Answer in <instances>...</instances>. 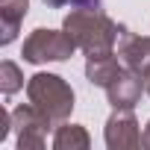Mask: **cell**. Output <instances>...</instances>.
<instances>
[{
	"label": "cell",
	"mask_w": 150,
	"mask_h": 150,
	"mask_svg": "<svg viewBox=\"0 0 150 150\" xmlns=\"http://www.w3.org/2000/svg\"><path fill=\"white\" fill-rule=\"evenodd\" d=\"M74 44L80 50H86L88 56H100V53H112V44L121 38V30L115 21H109L100 9H74L68 18H65V27H62Z\"/></svg>",
	"instance_id": "obj_1"
},
{
	"label": "cell",
	"mask_w": 150,
	"mask_h": 150,
	"mask_svg": "<svg viewBox=\"0 0 150 150\" xmlns=\"http://www.w3.org/2000/svg\"><path fill=\"white\" fill-rule=\"evenodd\" d=\"M27 94H30V103L50 124H62L74 109V91L56 74H35L27 83Z\"/></svg>",
	"instance_id": "obj_2"
},
{
	"label": "cell",
	"mask_w": 150,
	"mask_h": 150,
	"mask_svg": "<svg viewBox=\"0 0 150 150\" xmlns=\"http://www.w3.org/2000/svg\"><path fill=\"white\" fill-rule=\"evenodd\" d=\"M74 50H77V44H74V38L62 30H35L27 41H24V59L38 65V62H62L68 59Z\"/></svg>",
	"instance_id": "obj_3"
},
{
	"label": "cell",
	"mask_w": 150,
	"mask_h": 150,
	"mask_svg": "<svg viewBox=\"0 0 150 150\" xmlns=\"http://www.w3.org/2000/svg\"><path fill=\"white\" fill-rule=\"evenodd\" d=\"M12 127L18 129V147L24 150V147H44V135L53 124L33 103H27L12 112Z\"/></svg>",
	"instance_id": "obj_4"
},
{
	"label": "cell",
	"mask_w": 150,
	"mask_h": 150,
	"mask_svg": "<svg viewBox=\"0 0 150 150\" xmlns=\"http://www.w3.org/2000/svg\"><path fill=\"white\" fill-rule=\"evenodd\" d=\"M106 144L112 150H124V147H138L141 144V132L138 124L132 118V109H118L109 124H106Z\"/></svg>",
	"instance_id": "obj_5"
},
{
	"label": "cell",
	"mask_w": 150,
	"mask_h": 150,
	"mask_svg": "<svg viewBox=\"0 0 150 150\" xmlns=\"http://www.w3.org/2000/svg\"><path fill=\"white\" fill-rule=\"evenodd\" d=\"M121 62L141 74V77L147 80V74H150V38H141V35H132L127 30H121Z\"/></svg>",
	"instance_id": "obj_6"
},
{
	"label": "cell",
	"mask_w": 150,
	"mask_h": 150,
	"mask_svg": "<svg viewBox=\"0 0 150 150\" xmlns=\"http://www.w3.org/2000/svg\"><path fill=\"white\" fill-rule=\"evenodd\" d=\"M144 77L141 74H135V71H124L121 77L106 88V94H109V103L115 106V109H132L135 103H138V97H141V88H144V83H141Z\"/></svg>",
	"instance_id": "obj_7"
},
{
	"label": "cell",
	"mask_w": 150,
	"mask_h": 150,
	"mask_svg": "<svg viewBox=\"0 0 150 150\" xmlns=\"http://www.w3.org/2000/svg\"><path fill=\"white\" fill-rule=\"evenodd\" d=\"M124 74L121 62L115 53H100V56H88L86 62V77L91 86H100V88H109L118 77Z\"/></svg>",
	"instance_id": "obj_8"
},
{
	"label": "cell",
	"mask_w": 150,
	"mask_h": 150,
	"mask_svg": "<svg viewBox=\"0 0 150 150\" xmlns=\"http://www.w3.org/2000/svg\"><path fill=\"white\" fill-rule=\"evenodd\" d=\"M27 9H30V0H0V21H3V44L15 41L18 35V27L21 21L27 18Z\"/></svg>",
	"instance_id": "obj_9"
},
{
	"label": "cell",
	"mask_w": 150,
	"mask_h": 150,
	"mask_svg": "<svg viewBox=\"0 0 150 150\" xmlns=\"http://www.w3.org/2000/svg\"><path fill=\"white\" fill-rule=\"evenodd\" d=\"M53 147H56V150H68V147H88V135H86V129H83V127H77V124H65V127H59V129H56V135H53Z\"/></svg>",
	"instance_id": "obj_10"
},
{
	"label": "cell",
	"mask_w": 150,
	"mask_h": 150,
	"mask_svg": "<svg viewBox=\"0 0 150 150\" xmlns=\"http://www.w3.org/2000/svg\"><path fill=\"white\" fill-rule=\"evenodd\" d=\"M24 86V77H21V71L15 62H3L0 65V88H3V94H15L18 88Z\"/></svg>",
	"instance_id": "obj_11"
},
{
	"label": "cell",
	"mask_w": 150,
	"mask_h": 150,
	"mask_svg": "<svg viewBox=\"0 0 150 150\" xmlns=\"http://www.w3.org/2000/svg\"><path fill=\"white\" fill-rule=\"evenodd\" d=\"M71 3L80 9H103V0H71Z\"/></svg>",
	"instance_id": "obj_12"
},
{
	"label": "cell",
	"mask_w": 150,
	"mask_h": 150,
	"mask_svg": "<svg viewBox=\"0 0 150 150\" xmlns=\"http://www.w3.org/2000/svg\"><path fill=\"white\" fill-rule=\"evenodd\" d=\"M47 6H53V9H59V6H65V3H71V0H44Z\"/></svg>",
	"instance_id": "obj_13"
},
{
	"label": "cell",
	"mask_w": 150,
	"mask_h": 150,
	"mask_svg": "<svg viewBox=\"0 0 150 150\" xmlns=\"http://www.w3.org/2000/svg\"><path fill=\"white\" fill-rule=\"evenodd\" d=\"M141 144L150 147V124H147V129H144V135H141Z\"/></svg>",
	"instance_id": "obj_14"
},
{
	"label": "cell",
	"mask_w": 150,
	"mask_h": 150,
	"mask_svg": "<svg viewBox=\"0 0 150 150\" xmlns=\"http://www.w3.org/2000/svg\"><path fill=\"white\" fill-rule=\"evenodd\" d=\"M147 94H150V74H147Z\"/></svg>",
	"instance_id": "obj_15"
}]
</instances>
